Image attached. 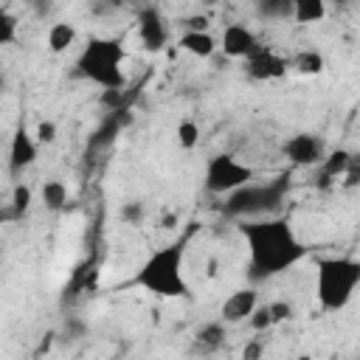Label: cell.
<instances>
[{
  "instance_id": "obj_16",
  "label": "cell",
  "mask_w": 360,
  "mask_h": 360,
  "mask_svg": "<svg viewBox=\"0 0 360 360\" xmlns=\"http://www.w3.org/2000/svg\"><path fill=\"white\" fill-rule=\"evenodd\" d=\"M287 62H290V73H295V76H318L326 68L323 53L315 51V48H304V51L292 53Z\"/></svg>"
},
{
  "instance_id": "obj_24",
  "label": "cell",
  "mask_w": 360,
  "mask_h": 360,
  "mask_svg": "<svg viewBox=\"0 0 360 360\" xmlns=\"http://www.w3.org/2000/svg\"><path fill=\"white\" fill-rule=\"evenodd\" d=\"M143 214H146V208H143L141 200H127V202H121V208H118V217H121V222H127V225H141V222H143Z\"/></svg>"
},
{
  "instance_id": "obj_30",
  "label": "cell",
  "mask_w": 360,
  "mask_h": 360,
  "mask_svg": "<svg viewBox=\"0 0 360 360\" xmlns=\"http://www.w3.org/2000/svg\"><path fill=\"white\" fill-rule=\"evenodd\" d=\"M183 28L186 31H208V17L205 14H191L183 20Z\"/></svg>"
},
{
  "instance_id": "obj_4",
  "label": "cell",
  "mask_w": 360,
  "mask_h": 360,
  "mask_svg": "<svg viewBox=\"0 0 360 360\" xmlns=\"http://www.w3.org/2000/svg\"><path fill=\"white\" fill-rule=\"evenodd\" d=\"M360 287V259L323 256L315 262V298L323 312H340Z\"/></svg>"
},
{
  "instance_id": "obj_23",
  "label": "cell",
  "mask_w": 360,
  "mask_h": 360,
  "mask_svg": "<svg viewBox=\"0 0 360 360\" xmlns=\"http://www.w3.org/2000/svg\"><path fill=\"white\" fill-rule=\"evenodd\" d=\"M177 146L180 149H194L197 143H200V127H197V121H191V118H186V121H180L177 124Z\"/></svg>"
},
{
  "instance_id": "obj_5",
  "label": "cell",
  "mask_w": 360,
  "mask_h": 360,
  "mask_svg": "<svg viewBox=\"0 0 360 360\" xmlns=\"http://www.w3.org/2000/svg\"><path fill=\"white\" fill-rule=\"evenodd\" d=\"M124 59H127V51L121 45V39L90 37L84 51L76 59V68L87 82L98 84L101 90H118V87H127V76L121 68Z\"/></svg>"
},
{
  "instance_id": "obj_15",
  "label": "cell",
  "mask_w": 360,
  "mask_h": 360,
  "mask_svg": "<svg viewBox=\"0 0 360 360\" xmlns=\"http://www.w3.org/2000/svg\"><path fill=\"white\" fill-rule=\"evenodd\" d=\"M177 45H180V51H186V53H191L197 59H211L217 53V48H219V42L208 31H183Z\"/></svg>"
},
{
  "instance_id": "obj_3",
  "label": "cell",
  "mask_w": 360,
  "mask_h": 360,
  "mask_svg": "<svg viewBox=\"0 0 360 360\" xmlns=\"http://www.w3.org/2000/svg\"><path fill=\"white\" fill-rule=\"evenodd\" d=\"M292 174L290 172H281L276 174L273 180H264V183H245L242 188L231 191L222 202V214L228 219H259V217H273L281 202L287 200L290 194V180Z\"/></svg>"
},
{
  "instance_id": "obj_8",
  "label": "cell",
  "mask_w": 360,
  "mask_h": 360,
  "mask_svg": "<svg viewBox=\"0 0 360 360\" xmlns=\"http://www.w3.org/2000/svg\"><path fill=\"white\" fill-rule=\"evenodd\" d=\"M135 28H138L141 45L152 53H158L169 42V28H166V20L158 6H141L135 14Z\"/></svg>"
},
{
  "instance_id": "obj_17",
  "label": "cell",
  "mask_w": 360,
  "mask_h": 360,
  "mask_svg": "<svg viewBox=\"0 0 360 360\" xmlns=\"http://www.w3.org/2000/svg\"><path fill=\"white\" fill-rule=\"evenodd\" d=\"M31 200H34L31 186L22 183V180H17L14 188H11V200L3 208V219H22L28 214V208H31Z\"/></svg>"
},
{
  "instance_id": "obj_12",
  "label": "cell",
  "mask_w": 360,
  "mask_h": 360,
  "mask_svg": "<svg viewBox=\"0 0 360 360\" xmlns=\"http://www.w3.org/2000/svg\"><path fill=\"white\" fill-rule=\"evenodd\" d=\"M256 307H259V292H256L253 287H239V290H233V292L222 301L219 318H222L225 323H242V321H248V318L253 315Z\"/></svg>"
},
{
  "instance_id": "obj_2",
  "label": "cell",
  "mask_w": 360,
  "mask_h": 360,
  "mask_svg": "<svg viewBox=\"0 0 360 360\" xmlns=\"http://www.w3.org/2000/svg\"><path fill=\"white\" fill-rule=\"evenodd\" d=\"M183 262H186L183 242L163 245L146 256V262L132 276V284L158 298H186L188 281L183 273Z\"/></svg>"
},
{
  "instance_id": "obj_18",
  "label": "cell",
  "mask_w": 360,
  "mask_h": 360,
  "mask_svg": "<svg viewBox=\"0 0 360 360\" xmlns=\"http://www.w3.org/2000/svg\"><path fill=\"white\" fill-rule=\"evenodd\" d=\"M68 186L62 183V180H56V177H51V180H45L42 186H39V200H42V205L51 211V214H59L65 205H68Z\"/></svg>"
},
{
  "instance_id": "obj_31",
  "label": "cell",
  "mask_w": 360,
  "mask_h": 360,
  "mask_svg": "<svg viewBox=\"0 0 360 360\" xmlns=\"http://www.w3.org/2000/svg\"><path fill=\"white\" fill-rule=\"evenodd\" d=\"M115 3H124V0H110V6H115Z\"/></svg>"
},
{
  "instance_id": "obj_28",
  "label": "cell",
  "mask_w": 360,
  "mask_h": 360,
  "mask_svg": "<svg viewBox=\"0 0 360 360\" xmlns=\"http://www.w3.org/2000/svg\"><path fill=\"white\" fill-rule=\"evenodd\" d=\"M34 135H37V141H39V143H45V146H48V143H53V141H56L59 127H56L53 121H39V124H37V129H34Z\"/></svg>"
},
{
  "instance_id": "obj_21",
  "label": "cell",
  "mask_w": 360,
  "mask_h": 360,
  "mask_svg": "<svg viewBox=\"0 0 360 360\" xmlns=\"http://www.w3.org/2000/svg\"><path fill=\"white\" fill-rule=\"evenodd\" d=\"M256 17L264 22L292 20V0H256Z\"/></svg>"
},
{
  "instance_id": "obj_26",
  "label": "cell",
  "mask_w": 360,
  "mask_h": 360,
  "mask_svg": "<svg viewBox=\"0 0 360 360\" xmlns=\"http://www.w3.org/2000/svg\"><path fill=\"white\" fill-rule=\"evenodd\" d=\"M267 307H270L273 326H278V323H284V321H290V318L295 315V307H292L290 301H284V298H276V301H270Z\"/></svg>"
},
{
  "instance_id": "obj_20",
  "label": "cell",
  "mask_w": 360,
  "mask_h": 360,
  "mask_svg": "<svg viewBox=\"0 0 360 360\" xmlns=\"http://www.w3.org/2000/svg\"><path fill=\"white\" fill-rule=\"evenodd\" d=\"M329 0H292V20L298 25H315L326 17Z\"/></svg>"
},
{
  "instance_id": "obj_10",
  "label": "cell",
  "mask_w": 360,
  "mask_h": 360,
  "mask_svg": "<svg viewBox=\"0 0 360 360\" xmlns=\"http://www.w3.org/2000/svg\"><path fill=\"white\" fill-rule=\"evenodd\" d=\"M245 73L253 82H276V79H281V76L290 73V62L284 56H278L276 51H270V48L262 45L253 56L245 59Z\"/></svg>"
},
{
  "instance_id": "obj_9",
  "label": "cell",
  "mask_w": 360,
  "mask_h": 360,
  "mask_svg": "<svg viewBox=\"0 0 360 360\" xmlns=\"http://www.w3.org/2000/svg\"><path fill=\"white\" fill-rule=\"evenodd\" d=\"M39 146L42 143L37 141V135H31L25 129V124L17 127L14 135H11V141H8V174L11 177H20L28 166H34V160L39 155Z\"/></svg>"
},
{
  "instance_id": "obj_6",
  "label": "cell",
  "mask_w": 360,
  "mask_h": 360,
  "mask_svg": "<svg viewBox=\"0 0 360 360\" xmlns=\"http://www.w3.org/2000/svg\"><path fill=\"white\" fill-rule=\"evenodd\" d=\"M253 180V169L248 163H242L236 155H214L205 163V174H202V186L208 194L217 197H228L231 191L242 188L245 183Z\"/></svg>"
},
{
  "instance_id": "obj_25",
  "label": "cell",
  "mask_w": 360,
  "mask_h": 360,
  "mask_svg": "<svg viewBox=\"0 0 360 360\" xmlns=\"http://www.w3.org/2000/svg\"><path fill=\"white\" fill-rule=\"evenodd\" d=\"M340 186L343 188H357L360 186V152H352L349 155V166L340 177Z\"/></svg>"
},
{
  "instance_id": "obj_19",
  "label": "cell",
  "mask_w": 360,
  "mask_h": 360,
  "mask_svg": "<svg viewBox=\"0 0 360 360\" xmlns=\"http://www.w3.org/2000/svg\"><path fill=\"white\" fill-rule=\"evenodd\" d=\"M76 37H79V31H76L73 22H53V25L48 28L45 42H48V51H51V53H65V51L76 42Z\"/></svg>"
},
{
  "instance_id": "obj_11",
  "label": "cell",
  "mask_w": 360,
  "mask_h": 360,
  "mask_svg": "<svg viewBox=\"0 0 360 360\" xmlns=\"http://www.w3.org/2000/svg\"><path fill=\"white\" fill-rule=\"evenodd\" d=\"M259 48H262V42H259V37H256L248 25H242V22L225 25L222 39H219V51H222L225 56H231V59H248V56H253Z\"/></svg>"
},
{
  "instance_id": "obj_27",
  "label": "cell",
  "mask_w": 360,
  "mask_h": 360,
  "mask_svg": "<svg viewBox=\"0 0 360 360\" xmlns=\"http://www.w3.org/2000/svg\"><path fill=\"white\" fill-rule=\"evenodd\" d=\"M248 323H250V329L253 332H267V329H273V318H270V307L264 304V307H256L253 309V315L248 318Z\"/></svg>"
},
{
  "instance_id": "obj_22",
  "label": "cell",
  "mask_w": 360,
  "mask_h": 360,
  "mask_svg": "<svg viewBox=\"0 0 360 360\" xmlns=\"http://www.w3.org/2000/svg\"><path fill=\"white\" fill-rule=\"evenodd\" d=\"M20 37V20L8 8L0 11V45H14Z\"/></svg>"
},
{
  "instance_id": "obj_7",
  "label": "cell",
  "mask_w": 360,
  "mask_h": 360,
  "mask_svg": "<svg viewBox=\"0 0 360 360\" xmlns=\"http://www.w3.org/2000/svg\"><path fill=\"white\" fill-rule=\"evenodd\" d=\"M281 155L292 166H318L326 158V143L315 132H295L281 143Z\"/></svg>"
},
{
  "instance_id": "obj_1",
  "label": "cell",
  "mask_w": 360,
  "mask_h": 360,
  "mask_svg": "<svg viewBox=\"0 0 360 360\" xmlns=\"http://www.w3.org/2000/svg\"><path fill=\"white\" fill-rule=\"evenodd\" d=\"M239 233L248 245V276L253 281L281 276L307 256V245L295 236L287 217L242 219Z\"/></svg>"
},
{
  "instance_id": "obj_29",
  "label": "cell",
  "mask_w": 360,
  "mask_h": 360,
  "mask_svg": "<svg viewBox=\"0 0 360 360\" xmlns=\"http://www.w3.org/2000/svg\"><path fill=\"white\" fill-rule=\"evenodd\" d=\"M264 354V340H262V332H256V338H250L242 349V357L245 360H259Z\"/></svg>"
},
{
  "instance_id": "obj_13",
  "label": "cell",
  "mask_w": 360,
  "mask_h": 360,
  "mask_svg": "<svg viewBox=\"0 0 360 360\" xmlns=\"http://www.w3.org/2000/svg\"><path fill=\"white\" fill-rule=\"evenodd\" d=\"M349 149H332V152H326V158L315 166V188L318 191H329L332 186H338L340 183V177H343V172H346V166H349Z\"/></svg>"
},
{
  "instance_id": "obj_14",
  "label": "cell",
  "mask_w": 360,
  "mask_h": 360,
  "mask_svg": "<svg viewBox=\"0 0 360 360\" xmlns=\"http://www.w3.org/2000/svg\"><path fill=\"white\" fill-rule=\"evenodd\" d=\"M225 343V321H211L205 326H200L191 338V354H214L219 352Z\"/></svg>"
}]
</instances>
